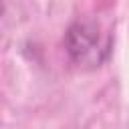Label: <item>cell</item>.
<instances>
[{
    "instance_id": "obj_1",
    "label": "cell",
    "mask_w": 129,
    "mask_h": 129,
    "mask_svg": "<svg viewBox=\"0 0 129 129\" xmlns=\"http://www.w3.org/2000/svg\"><path fill=\"white\" fill-rule=\"evenodd\" d=\"M109 46V32H103L95 22H75L67 32V50L79 64L99 67L107 58Z\"/></svg>"
}]
</instances>
